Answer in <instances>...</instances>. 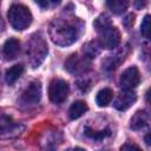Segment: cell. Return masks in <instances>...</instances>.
Wrapping results in <instances>:
<instances>
[{
	"mask_svg": "<svg viewBox=\"0 0 151 151\" xmlns=\"http://www.w3.org/2000/svg\"><path fill=\"white\" fill-rule=\"evenodd\" d=\"M83 22L77 18H55L50 26V37L54 44L67 46L80 35Z\"/></svg>",
	"mask_w": 151,
	"mask_h": 151,
	"instance_id": "cell-1",
	"label": "cell"
},
{
	"mask_svg": "<svg viewBox=\"0 0 151 151\" xmlns=\"http://www.w3.org/2000/svg\"><path fill=\"white\" fill-rule=\"evenodd\" d=\"M7 15L12 27L18 31L26 29L31 25L33 19L31 11L21 4H13L8 9Z\"/></svg>",
	"mask_w": 151,
	"mask_h": 151,
	"instance_id": "cell-2",
	"label": "cell"
},
{
	"mask_svg": "<svg viewBox=\"0 0 151 151\" xmlns=\"http://www.w3.org/2000/svg\"><path fill=\"white\" fill-rule=\"evenodd\" d=\"M68 84L63 79H54L51 81L48 87V97L51 101L55 104H60L66 100L68 94Z\"/></svg>",
	"mask_w": 151,
	"mask_h": 151,
	"instance_id": "cell-3",
	"label": "cell"
},
{
	"mask_svg": "<svg viewBox=\"0 0 151 151\" xmlns=\"http://www.w3.org/2000/svg\"><path fill=\"white\" fill-rule=\"evenodd\" d=\"M99 33V45L106 50H112L117 47L120 42V33L117 27L109 26Z\"/></svg>",
	"mask_w": 151,
	"mask_h": 151,
	"instance_id": "cell-4",
	"label": "cell"
},
{
	"mask_svg": "<svg viewBox=\"0 0 151 151\" xmlns=\"http://www.w3.org/2000/svg\"><path fill=\"white\" fill-rule=\"evenodd\" d=\"M32 54H29L31 57V63L33 65V67H37L45 58L46 53H47V47L44 42V40L41 38H38V39H34L29 42L28 47H27V53H31L33 52Z\"/></svg>",
	"mask_w": 151,
	"mask_h": 151,
	"instance_id": "cell-5",
	"label": "cell"
},
{
	"mask_svg": "<svg viewBox=\"0 0 151 151\" xmlns=\"http://www.w3.org/2000/svg\"><path fill=\"white\" fill-rule=\"evenodd\" d=\"M90 67V59L87 57L80 58L78 54H72L65 61V68L72 74H80L88 70Z\"/></svg>",
	"mask_w": 151,
	"mask_h": 151,
	"instance_id": "cell-6",
	"label": "cell"
},
{
	"mask_svg": "<svg viewBox=\"0 0 151 151\" xmlns=\"http://www.w3.org/2000/svg\"><path fill=\"white\" fill-rule=\"evenodd\" d=\"M140 83V74L136 66L126 68L120 76V86L126 91H132Z\"/></svg>",
	"mask_w": 151,
	"mask_h": 151,
	"instance_id": "cell-7",
	"label": "cell"
},
{
	"mask_svg": "<svg viewBox=\"0 0 151 151\" xmlns=\"http://www.w3.org/2000/svg\"><path fill=\"white\" fill-rule=\"evenodd\" d=\"M41 98V84L40 81H32L21 96V101L24 104H37Z\"/></svg>",
	"mask_w": 151,
	"mask_h": 151,
	"instance_id": "cell-8",
	"label": "cell"
},
{
	"mask_svg": "<svg viewBox=\"0 0 151 151\" xmlns=\"http://www.w3.org/2000/svg\"><path fill=\"white\" fill-rule=\"evenodd\" d=\"M136 100H137V96H136L134 92L124 90L123 92H120V93L117 96V98H116L113 105H114V107H116L117 110H119V111H125V110H127L129 107H131V106L136 103Z\"/></svg>",
	"mask_w": 151,
	"mask_h": 151,
	"instance_id": "cell-9",
	"label": "cell"
},
{
	"mask_svg": "<svg viewBox=\"0 0 151 151\" xmlns=\"http://www.w3.org/2000/svg\"><path fill=\"white\" fill-rule=\"evenodd\" d=\"M147 123H149V113L146 111H137L130 120V127L137 131L145 127Z\"/></svg>",
	"mask_w": 151,
	"mask_h": 151,
	"instance_id": "cell-10",
	"label": "cell"
},
{
	"mask_svg": "<svg viewBox=\"0 0 151 151\" xmlns=\"http://www.w3.org/2000/svg\"><path fill=\"white\" fill-rule=\"evenodd\" d=\"M19 51H20L19 40H17L15 38H9L8 40H6V42L4 45V54H5L6 59H8V60L14 59L18 55Z\"/></svg>",
	"mask_w": 151,
	"mask_h": 151,
	"instance_id": "cell-11",
	"label": "cell"
},
{
	"mask_svg": "<svg viewBox=\"0 0 151 151\" xmlns=\"http://www.w3.org/2000/svg\"><path fill=\"white\" fill-rule=\"evenodd\" d=\"M22 73H24V66H22L21 64H18V65L12 66V67H9V68L6 71V76H5L6 81H7L9 85H12V84H14V83L21 77Z\"/></svg>",
	"mask_w": 151,
	"mask_h": 151,
	"instance_id": "cell-12",
	"label": "cell"
},
{
	"mask_svg": "<svg viewBox=\"0 0 151 151\" xmlns=\"http://www.w3.org/2000/svg\"><path fill=\"white\" fill-rule=\"evenodd\" d=\"M87 111V105L86 103L81 101V100H78V101H74L70 110H68V116L71 119H77L79 117H81L85 112Z\"/></svg>",
	"mask_w": 151,
	"mask_h": 151,
	"instance_id": "cell-13",
	"label": "cell"
},
{
	"mask_svg": "<svg viewBox=\"0 0 151 151\" xmlns=\"http://www.w3.org/2000/svg\"><path fill=\"white\" fill-rule=\"evenodd\" d=\"M112 98H113V91L111 88H103L97 93L96 101L99 106L104 107V106H106L111 103Z\"/></svg>",
	"mask_w": 151,
	"mask_h": 151,
	"instance_id": "cell-14",
	"label": "cell"
},
{
	"mask_svg": "<svg viewBox=\"0 0 151 151\" xmlns=\"http://www.w3.org/2000/svg\"><path fill=\"white\" fill-rule=\"evenodd\" d=\"M106 6L111 9V12H113L114 14H122L125 12V9L129 6V2L125 0H112V1H107Z\"/></svg>",
	"mask_w": 151,
	"mask_h": 151,
	"instance_id": "cell-15",
	"label": "cell"
},
{
	"mask_svg": "<svg viewBox=\"0 0 151 151\" xmlns=\"http://www.w3.org/2000/svg\"><path fill=\"white\" fill-rule=\"evenodd\" d=\"M93 26H94V28L97 29V32H100V31H103L104 28H106V27H109V26H112L111 19H110L106 14H100V15L94 20Z\"/></svg>",
	"mask_w": 151,
	"mask_h": 151,
	"instance_id": "cell-16",
	"label": "cell"
},
{
	"mask_svg": "<svg viewBox=\"0 0 151 151\" xmlns=\"http://www.w3.org/2000/svg\"><path fill=\"white\" fill-rule=\"evenodd\" d=\"M84 53H85V57H87L88 59L96 57L99 53L98 45L96 42H88V44L84 45Z\"/></svg>",
	"mask_w": 151,
	"mask_h": 151,
	"instance_id": "cell-17",
	"label": "cell"
},
{
	"mask_svg": "<svg viewBox=\"0 0 151 151\" xmlns=\"http://www.w3.org/2000/svg\"><path fill=\"white\" fill-rule=\"evenodd\" d=\"M85 134H86L87 137L92 138V139L99 140V139H103V138H105L106 136H109V134H110V131H109V130H106V131H94V130H91L90 127H86V129H85Z\"/></svg>",
	"mask_w": 151,
	"mask_h": 151,
	"instance_id": "cell-18",
	"label": "cell"
},
{
	"mask_svg": "<svg viewBox=\"0 0 151 151\" xmlns=\"http://www.w3.org/2000/svg\"><path fill=\"white\" fill-rule=\"evenodd\" d=\"M13 126H14V123L11 120V118L6 116H0V131L11 130Z\"/></svg>",
	"mask_w": 151,
	"mask_h": 151,
	"instance_id": "cell-19",
	"label": "cell"
},
{
	"mask_svg": "<svg viewBox=\"0 0 151 151\" xmlns=\"http://www.w3.org/2000/svg\"><path fill=\"white\" fill-rule=\"evenodd\" d=\"M149 29H150V15L147 14L144 17V20L140 26V32L145 38H149Z\"/></svg>",
	"mask_w": 151,
	"mask_h": 151,
	"instance_id": "cell-20",
	"label": "cell"
},
{
	"mask_svg": "<svg viewBox=\"0 0 151 151\" xmlns=\"http://www.w3.org/2000/svg\"><path fill=\"white\" fill-rule=\"evenodd\" d=\"M120 151H142V149L139 146H137L136 144L132 143H126L120 147Z\"/></svg>",
	"mask_w": 151,
	"mask_h": 151,
	"instance_id": "cell-21",
	"label": "cell"
},
{
	"mask_svg": "<svg viewBox=\"0 0 151 151\" xmlns=\"http://www.w3.org/2000/svg\"><path fill=\"white\" fill-rule=\"evenodd\" d=\"M133 19H134V15L133 14H129L125 19H124V25L126 27H130L132 24H133Z\"/></svg>",
	"mask_w": 151,
	"mask_h": 151,
	"instance_id": "cell-22",
	"label": "cell"
},
{
	"mask_svg": "<svg viewBox=\"0 0 151 151\" xmlns=\"http://www.w3.org/2000/svg\"><path fill=\"white\" fill-rule=\"evenodd\" d=\"M37 4H38L39 6H41V7H48V6H51V5H58L59 2H58V1H57V2H51V1L41 2V1H37Z\"/></svg>",
	"mask_w": 151,
	"mask_h": 151,
	"instance_id": "cell-23",
	"label": "cell"
},
{
	"mask_svg": "<svg viewBox=\"0 0 151 151\" xmlns=\"http://www.w3.org/2000/svg\"><path fill=\"white\" fill-rule=\"evenodd\" d=\"M67 151H86V150H84V149H81V147H73V149H70V150H67Z\"/></svg>",
	"mask_w": 151,
	"mask_h": 151,
	"instance_id": "cell-24",
	"label": "cell"
},
{
	"mask_svg": "<svg viewBox=\"0 0 151 151\" xmlns=\"http://www.w3.org/2000/svg\"><path fill=\"white\" fill-rule=\"evenodd\" d=\"M145 140H146V144H147V145H150V139H149V134H147V136L145 137Z\"/></svg>",
	"mask_w": 151,
	"mask_h": 151,
	"instance_id": "cell-25",
	"label": "cell"
}]
</instances>
